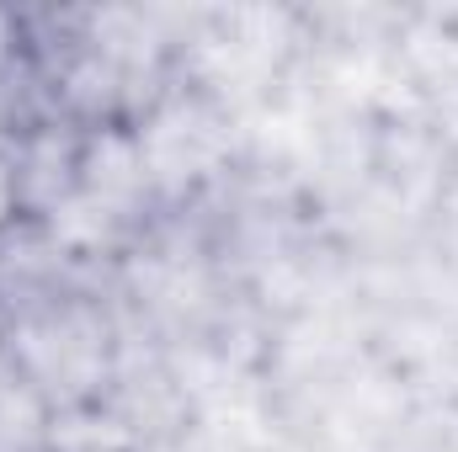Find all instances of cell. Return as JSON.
<instances>
[{"instance_id": "obj_1", "label": "cell", "mask_w": 458, "mask_h": 452, "mask_svg": "<svg viewBox=\"0 0 458 452\" xmlns=\"http://www.w3.org/2000/svg\"><path fill=\"white\" fill-rule=\"evenodd\" d=\"M21 192H27L21 149H16V133L0 128V229L16 224V213H21Z\"/></svg>"}, {"instance_id": "obj_2", "label": "cell", "mask_w": 458, "mask_h": 452, "mask_svg": "<svg viewBox=\"0 0 458 452\" xmlns=\"http://www.w3.org/2000/svg\"><path fill=\"white\" fill-rule=\"evenodd\" d=\"M16 48H21V21H16L11 11H0V75L11 70V59H16Z\"/></svg>"}]
</instances>
